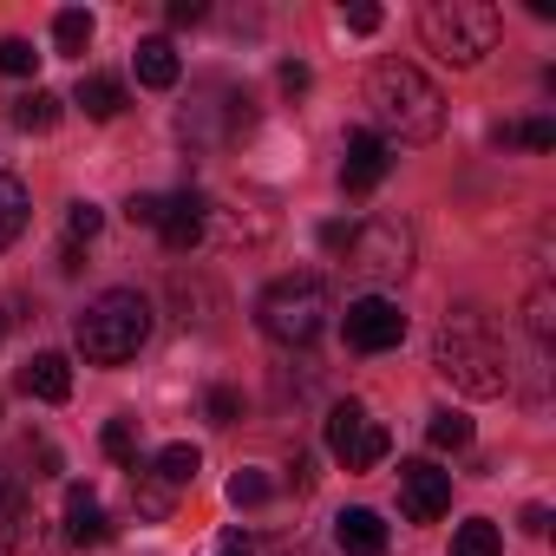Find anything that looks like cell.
<instances>
[{
  "label": "cell",
  "mask_w": 556,
  "mask_h": 556,
  "mask_svg": "<svg viewBox=\"0 0 556 556\" xmlns=\"http://www.w3.org/2000/svg\"><path fill=\"white\" fill-rule=\"evenodd\" d=\"M131 66H138V86H151V92H170V86H177V73H184V60H177V47H170V40H138Z\"/></svg>",
  "instance_id": "cell-15"
},
{
  "label": "cell",
  "mask_w": 556,
  "mask_h": 556,
  "mask_svg": "<svg viewBox=\"0 0 556 556\" xmlns=\"http://www.w3.org/2000/svg\"><path fill=\"white\" fill-rule=\"evenodd\" d=\"M348 255H354V268H361V275H374V282H393V275H406V268H413V229H406L400 216H374V223H361V229H354Z\"/></svg>",
  "instance_id": "cell-7"
},
{
  "label": "cell",
  "mask_w": 556,
  "mask_h": 556,
  "mask_svg": "<svg viewBox=\"0 0 556 556\" xmlns=\"http://www.w3.org/2000/svg\"><path fill=\"white\" fill-rule=\"evenodd\" d=\"M282 86H289V92H308V66H302V60H289V66H282Z\"/></svg>",
  "instance_id": "cell-34"
},
{
  "label": "cell",
  "mask_w": 556,
  "mask_h": 556,
  "mask_svg": "<svg viewBox=\"0 0 556 556\" xmlns=\"http://www.w3.org/2000/svg\"><path fill=\"white\" fill-rule=\"evenodd\" d=\"M400 510H406L413 523H439V517L452 510V471H439V465H426V458L400 465Z\"/></svg>",
  "instance_id": "cell-9"
},
{
  "label": "cell",
  "mask_w": 556,
  "mask_h": 556,
  "mask_svg": "<svg viewBox=\"0 0 556 556\" xmlns=\"http://www.w3.org/2000/svg\"><path fill=\"white\" fill-rule=\"evenodd\" d=\"M99 445H105V458H118V465H138V426H131V419H105Z\"/></svg>",
  "instance_id": "cell-24"
},
{
  "label": "cell",
  "mask_w": 556,
  "mask_h": 556,
  "mask_svg": "<svg viewBox=\"0 0 556 556\" xmlns=\"http://www.w3.org/2000/svg\"><path fill=\"white\" fill-rule=\"evenodd\" d=\"M419 34H426V47L445 66H478L497 47L504 21H497V8H484V0H426V8H419Z\"/></svg>",
  "instance_id": "cell-4"
},
{
  "label": "cell",
  "mask_w": 556,
  "mask_h": 556,
  "mask_svg": "<svg viewBox=\"0 0 556 556\" xmlns=\"http://www.w3.org/2000/svg\"><path fill=\"white\" fill-rule=\"evenodd\" d=\"M255 328L275 341V348H308L321 328H328V289L321 275H275L255 302Z\"/></svg>",
  "instance_id": "cell-5"
},
{
  "label": "cell",
  "mask_w": 556,
  "mask_h": 556,
  "mask_svg": "<svg viewBox=\"0 0 556 556\" xmlns=\"http://www.w3.org/2000/svg\"><path fill=\"white\" fill-rule=\"evenodd\" d=\"M131 497H138V517H170V504H177V491L151 471V465H131Z\"/></svg>",
  "instance_id": "cell-17"
},
{
  "label": "cell",
  "mask_w": 556,
  "mask_h": 556,
  "mask_svg": "<svg viewBox=\"0 0 556 556\" xmlns=\"http://www.w3.org/2000/svg\"><path fill=\"white\" fill-rule=\"evenodd\" d=\"M328 452H334L341 471H374V465L393 452V439H387V426H380L361 400H341V406L328 413Z\"/></svg>",
  "instance_id": "cell-6"
},
{
  "label": "cell",
  "mask_w": 556,
  "mask_h": 556,
  "mask_svg": "<svg viewBox=\"0 0 556 556\" xmlns=\"http://www.w3.org/2000/svg\"><path fill=\"white\" fill-rule=\"evenodd\" d=\"M21 229H27V190H21V177H0V249Z\"/></svg>",
  "instance_id": "cell-21"
},
{
  "label": "cell",
  "mask_w": 556,
  "mask_h": 556,
  "mask_svg": "<svg viewBox=\"0 0 556 556\" xmlns=\"http://www.w3.org/2000/svg\"><path fill=\"white\" fill-rule=\"evenodd\" d=\"M66 543H73V549H99V543H112L105 504H99L86 484H73V491H66Z\"/></svg>",
  "instance_id": "cell-13"
},
{
  "label": "cell",
  "mask_w": 556,
  "mask_h": 556,
  "mask_svg": "<svg viewBox=\"0 0 556 556\" xmlns=\"http://www.w3.org/2000/svg\"><path fill=\"white\" fill-rule=\"evenodd\" d=\"M268 497V478L262 471H236L229 478V504H262Z\"/></svg>",
  "instance_id": "cell-29"
},
{
  "label": "cell",
  "mask_w": 556,
  "mask_h": 556,
  "mask_svg": "<svg viewBox=\"0 0 556 556\" xmlns=\"http://www.w3.org/2000/svg\"><path fill=\"white\" fill-rule=\"evenodd\" d=\"M21 393L27 400H47V406H66L73 400V361L66 354H34L21 367Z\"/></svg>",
  "instance_id": "cell-12"
},
{
  "label": "cell",
  "mask_w": 556,
  "mask_h": 556,
  "mask_svg": "<svg viewBox=\"0 0 556 556\" xmlns=\"http://www.w3.org/2000/svg\"><path fill=\"white\" fill-rule=\"evenodd\" d=\"M151 471H157V478H164L170 491H184V484H190V478L203 471V452H197V445H164V452L151 458Z\"/></svg>",
  "instance_id": "cell-19"
},
{
  "label": "cell",
  "mask_w": 556,
  "mask_h": 556,
  "mask_svg": "<svg viewBox=\"0 0 556 556\" xmlns=\"http://www.w3.org/2000/svg\"><path fill=\"white\" fill-rule=\"evenodd\" d=\"M432 367H439L458 393H471V400H497V393L510 387L504 341H497V334H491V321H484V315H471V308H458V315L439 328Z\"/></svg>",
  "instance_id": "cell-2"
},
{
  "label": "cell",
  "mask_w": 556,
  "mask_h": 556,
  "mask_svg": "<svg viewBox=\"0 0 556 556\" xmlns=\"http://www.w3.org/2000/svg\"><path fill=\"white\" fill-rule=\"evenodd\" d=\"M210 8H203V0H170V27H197Z\"/></svg>",
  "instance_id": "cell-32"
},
{
  "label": "cell",
  "mask_w": 556,
  "mask_h": 556,
  "mask_svg": "<svg viewBox=\"0 0 556 556\" xmlns=\"http://www.w3.org/2000/svg\"><path fill=\"white\" fill-rule=\"evenodd\" d=\"M73 105H79L86 118H118V112H125V86H118L112 73H86L79 92H73Z\"/></svg>",
  "instance_id": "cell-16"
},
{
  "label": "cell",
  "mask_w": 556,
  "mask_h": 556,
  "mask_svg": "<svg viewBox=\"0 0 556 556\" xmlns=\"http://www.w3.org/2000/svg\"><path fill=\"white\" fill-rule=\"evenodd\" d=\"M73 341L92 367H125L144 341H151V302L138 289H105L79 321H73Z\"/></svg>",
  "instance_id": "cell-3"
},
{
  "label": "cell",
  "mask_w": 556,
  "mask_h": 556,
  "mask_svg": "<svg viewBox=\"0 0 556 556\" xmlns=\"http://www.w3.org/2000/svg\"><path fill=\"white\" fill-rule=\"evenodd\" d=\"M426 439H432L439 452H465V445H471V419H465V413H432Z\"/></svg>",
  "instance_id": "cell-23"
},
{
  "label": "cell",
  "mask_w": 556,
  "mask_h": 556,
  "mask_svg": "<svg viewBox=\"0 0 556 556\" xmlns=\"http://www.w3.org/2000/svg\"><path fill=\"white\" fill-rule=\"evenodd\" d=\"M131 223L157 229V223H164V197H131Z\"/></svg>",
  "instance_id": "cell-31"
},
{
  "label": "cell",
  "mask_w": 556,
  "mask_h": 556,
  "mask_svg": "<svg viewBox=\"0 0 556 556\" xmlns=\"http://www.w3.org/2000/svg\"><path fill=\"white\" fill-rule=\"evenodd\" d=\"M99 229H105V210H99V203H73V210H66V236H73V242H92Z\"/></svg>",
  "instance_id": "cell-26"
},
{
  "label": "cell",
  "mask_w": 556,
  "mask_h": 556,
  "mask_svg": "<svg viewBox=\"0 0 556 556\" xmlns=\"http://www.w3.org/2000/svg\"><path fill=\"white\" fill-rule=\"evenodd\" d=\"M60 105H66L60 92H40V86H34L27 99H14V125H21V131H53V125H60Z\"/></svg>",
  "instance_id": "cell-18"
},
{
  "label": "cell",
  "mask_w": 556,
  "mask_h": 556,
  "mask_svg": "<svg viewBox=\"0 0 556 556\" xmlns=\"http://www.w3.org/2000/svg\"><path fill=\"white\" fill-rule=\"evenodd\" d=\"M523 530H530V536H543V530H549V510H543V504H530V510H523Z\"/></svg>",
  "instance_id": "cell-35"
},
{
  "label": "cell",
  "mask_w": 556,
  "mask_h": 556,
  "mask_svg": "<svg viewBox=\"0 0 556 556\" xmlns=\"http://www.w3.org/2000/svg\"><path fill=\"white\" fill-rule=\"evenodd\" d=\"M34 66H40V53L27 40H0V73H8V79H27Z\"/></svg>",
  "instance_id": "cell-27"
},
{
  "label": "cell",
  "mask_w": 556,
  "mask_h": 556,
  "mask_svg": "<svg viewBox=\"0 0 556 556\" xmlns=\"http://www.w3.org/2000/svg\"><path fill=\"white\" fill-rule=\"evenodd\" d=\"M203 413H210V426H236V419H242V400H236L229 387H210V400H203Z\"/></svg>",
  "instance_id": "cell-28"
},
{
  "label": "cell",
  "mask_w": 556,
  "mask_h": 556,
  "mask_svg": "<svg viewBox=\"0 0 556 556\" xmlns=\"http://www.w3.org/2000/svg\"><path fill=\"white\" fill-rule=\"evenodd\" d=\"M348 348L354 354H393L400 341H406V315H400V302H387V295H361V302H348Z\"/></svg>",
  "instance_id": "cell-8"
},
{
  "label": "cell",
  "mask_w": 556,
  "mask_h": 556,
  "mask_svg": "<svg viewBox=\"0 0 556 556\" xmlns=\"http://www.w3.org/2000/svg\"><path fill=\"white\" fill-rule=\"evenodd\" d=\"M223 556H249V536H242V530H229V536H223Z\"/></svg>",
  "instance_id": "cell-36"
},
{
  "label": "cell",
  "mask_w": 556,
  "mask_h": 556,
  "mask_svg": "<svg viewBox=\"0 0 556 556\" xmlns=\"http://www.w3.org/2000/svg\"><path fill=\"white\" fill-rule=\"evenodd\" d=\"M367 105H374V125L380 138H400V144H432L445 131V99L439 86L406 66V60H380L367 73Z\"/></svg>",
  "instance_id": "cell-1"
},
{
  "label": "cell",
  "mask_w": 556,
  "mask_h": 556,
  "mask_svg": "<svg viewBox=\"0 0 556 556\" xmlns=\"http://www.w3.org/2000/svg\"><path fill=\"white\" fill-rule=\"evenodd\" d=\"M341 21H348V34H380V8H374V0H354V8H341Z\"/></svg>",
  "instance_id": "cell-30"
},
{
  "label": "cell",
  "mask_w": 556,
  "mask_h": 556,
  "mask_svg": "<svg viewBox=\"0 0 556 556\" xmlns=\"http://www.w3.org/2000/svg\"><path fill=\"white\" fill-rule=\"evenodd\" d=\"M393 170V144L380 138V131H348V157H341V184L354 190V197H367L380 177Z\"/></svg>",
  "instance_id": "cell-10"
},
{
  "label": "cell",
  "mask_w": 556,
  "mask_h": 556,
  "mask_svg": "<svg viewBox=\"0 0 556 556\" xmlns=\"http://www.w3.org/2000/svg\"><path fill=\"white\" fill-rule=\"evenodd\" d=\"M157 236H164L170 255H190V249L203 242V197H197V190L164 197V223H157Z\"/></svg>",
  "instance_id": "cell-11"
},
{
  "label": "cell",
  "mask_w": 556,
  "mask_h": 556,
  "mask_svg": "<svg viewBox=\"0 0 556 556\" xmlns=\"http://www.w3.org/2000/svg\"><path fill=\"white\" fill-rule=\"evenodd\" d=\"M348 242H354V223H321V249H334V255H341Z\"/></svg>",
  "instance_id": "cell-33"
},
{
  "label": "cell",
  "mask_w": 556,
  "mask_h": 556,
  "mask_svg": "<svg viewBox=\"0 0 556 556\" xmlns=\"http://www.w3.org/2000/svg\"><path fill=\"white\" fill-rule=\"evenodd\" d=\"M497 138H504V144H530V151H549V144H556V125H549V118H530V125H504Z\"/></svg>",
  "instance_id": "cell-25"
},
{
  "label": "cell",
  "mask_w": 556,
  "mask_h": 556,
  "mask_svg": "<svg viewBox=\"0 0 556 556\" xmlns=\"http://www.w3.org/2000/svg\"><path fill=\"white\" fill-rule=\"evenodd\" d=\"M497 549H504V536H497L491 517H471V523H458V536H452V556H497Z\"/></svg>",
  "instance_id": "cell-20"
},
{
  "label": "cell",
  "mask_w": 556,
  "mask_h": 556,
  "mask_svg": "<svg viewBox=\"0 0 556 556\" xmlns=\"http://www.w3.org/2000/svg\"><path fill=\"white\" fill-rule=\"evenodd\" d=\"M334 543H341L348 556H387V517L367 510V504H354V510L334 517Z\"/></svg>",
  "instance_id": "cell-14"
},
{
  "label": "cell",
  "mask_w": 556,
  "mask_h": 556,
  "mask_svg": "<svg viewBox=\"0 0 556 556\" xmlns=\"http://www.w3.org/2000/svg\"><path fill=\"white\" fill-rule=\"evenodd\" d=\"M53 47H60V53H73V60H79V53H86V47H92V14H86V8H66V14H60V21H53Z\"/></svg>",
  "instance_id": "cell-22"
}]
</instances>
